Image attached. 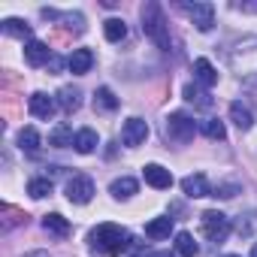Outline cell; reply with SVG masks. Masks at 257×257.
Listing matches in <instances>:
<instances>
[{"mask_svg": "<svg viewBox=\"0 0 257 257\" xmlns=\"http://www.w3.org/2000/svg\"><path fill=\"white\" fill-rule=\"evenodd\" d=\"M103 34H106L109 43H121V40L127 37V25H124L121 19H109V22L103 25Z\"/></svg>", "mask_w": 257, "mask_h": 257, "instance_id": "d4e9b609", "label": "cell"}, {"mask_svg": "<svg viewBox=\"0 0 257 257\" xmlns=\"http://www.w3.org/2000/svg\"><path fill=\"white\" fill-rule=\"evenodd\" d=\"M28 194H31L34 200L49 197V194H52V179H49V176H46V179H31V182H28Z\"/></svg>", "mask_w": 257, "mask_h": 257, "instance_id": "4316f807", "label": "cell"}, {"mask_svg": "<svg viewBox=\"0 0 257 257\" xmlns=\"http://www.w3.org/2000/svg\"><path fill=\"white\" fill-rule=\"evenodd\" d=\"M28 109H31V115H34V118L49 121V118L55 115V109H58V100H55V97H49L46 91H37V94H31Z\"/></svg>", "mask_w": 257, "mask_h": 257, "instance_id": "ba28073f", "label": "cell"}, {"mask_svg": "<svg viewBox=\"0 0 257 257\" xmlns=\"http://www.w3.org/2000/svg\"><path fill=\"white\" fill-rule=\"evenodd\" d=\"M97 131H91V127H82V131L76 134V143H73V149L79 152V155H91L94 149H97Z\"/></svg>", "mask_w": 257, "mask_h": 257, "instance_id": "d6986e66", "label": "cell"}, {"mask_svg": "<svg viewBox=\"0 0 257 257\" xmlns=\"http://www.w3.org/2000/svg\"><path fill=\"white\" fill-rule=\"evenodd\" d=\"M245 85H251V88H257V73H248V76H245Z\"/></svg>", "mask_w": 257, "mask_h": 257, "instance_id": "4dcf8cb0", "label": "cell"}, {"mask_svg": "<svg viewBox=\"0 0 257 257\" xmlns=\"http://www.w3.org/2000/svg\"><path fill=\"white\" fill-rule=\"evenodd\" d=\"M58 106H61L64 112H76V109L82 106V91L73 88V85H64V88L58 91Z\"/></svg>", "mask_w": 257, "mask_h": 257, "instance_id": "9a60e30c", "label": "cell"}, {"mask_svg": "<svg viewBox=\"0 0 257 257\" xmlns=\"http://www.w3.org/2000/svg\"><path fill=\"white\" fill-rule=\"evenodd\" d=\"M197 242H194V236L191 233H176V254H182V257H197Z\"/></svg>", "mask_w": 257, "mask_h": 257, "instance_id": "cb8c5ba5", "label": "cell"}, {"mask_svg": "<svg viewBox=\"0 0 257 257\" xmlns=\"http://www.w3.org/2000/svg\"><path fill=\"white\" fill-rule=\"evenodd\" d=\"M91 197H94V182L88 176H73L67 182V200L70 203L85 206V203H91Z\"/></svg>", "mask_w": 257, "mask_h": 257, "instance_id": "52a82bcc", "label": "cell"}, {"mask_svg": "<svg viewBox=\"0 0 257 257\" xmlns=\"http://www.w3.org/2000/svg\"><path fill=\"white\" fill-rule=\"evenodd\" d=\"M170 233H173V218H155L146 224L149 239H170Z\"/></svg>", "mask_w": 257, "mask_h": 257, "instance_id": "7402d4cb", "label": "cell"}, {"mask_svg": "<svg viewBox=\"0 0 257 257\" xmlns=\"http://www.w3.org/2000/svg\"><path fill=\"white\" fill-rule=\"evenodd\" d=\"M143 31L158 49L170 52V28H167V16H164L161 4H146L143 7Z\"/></svg>", "mask_w": 257, "mask_h": 257, "instance_id": "7a4b0ae2", "label": "cell"}, {"mask_svg": "<svg viewBox=\"0 0 257 257\" xmlns=\"http://www.w3.org/2000/svg\"><path fill=\"white\" fill-rule=\"evenodd\" d=\"M73 143H76V137H73V127L70 124H58L55 131L49 134V146H55V149H67Z\"/></svg>", "mask_w": 257, "mask_h": 257, "instance_id": "ffe728a7", "label": "cell"}, {"mask_svg": "<svg viewBox=\"0 0 257 257\" xmlns=\"http://www.w3.org/2000/svg\"><path fill=\"white\" fill-rule=\"evenodd\" d=\"M43 227H46V233H52V236H58V239H67V236H70V221H67L64 215H58V212L46 215V218H43Z\"/></svg>", "mask_w": 257, "mask_h": 257, "instance_id": "2e32d148", "label": "cell"}, {"mask_svg": "<svg viewBox=\"0 0 257 257\" xmlns=\"http://www.w3.org/2000/svg\"><path fill=\"white\" fill-rule=\"evenodd\" d=\"M182 191H185L191 200H197V197H212V188H209V182H206L203 173L185 176V179H182Z\"/></svg>", "mask_w": 257, "mask_h": 257, "instance_id": "8fae6325", "label": "cell"}, {"mask_svg": "<svg viewBox=\"0 0 257 257\" xmlns=\"http://www.w3.org/2000/svg\"><path fill=\"white\" fill-rule=\"evenodd\" d=\"M146 140H149V124H146L143 118H127L124 127H121V143H124L127 149H137V146H143Z\"/></svg>", "mask_w": 257, "mask_h": 257, "instance_id": "8992f818", "label": "cell"}, {"mask_svg": "<svg viewBox=\"0 0 257 257\" xmlns=\"http://www.w3.org/2000/svg\"><path fill=\"white\" fill-rule=\"evenodd\" d=\"M185 100L194 103V106H200V109H209L212 106V97L203 88H197V85H185Z\"/></svg>", "mask_w": 257, "mask_h": 257, "instance_id": "484cf974", "label": "cell"}, {"mask_svg": "<svg viewBox=\"0 0 257 257\" xmlns=\"http://www.w3.org/2000/svg\"><path fill=\"white\" fill-rule=\"evenodd\" d=\"M200 230L209 242H224L230 236V218L218 209H209V212L200 215Z\"/></svg>", "mask_w": 257, "mask_h": 257, "instance_id": "277c9868", "label": "cell"}, {"mask_svg": "<svg viewBox=\"0 0 257 257\" xmlns=\"http://www.w3.org/2000/svg\"><path fill=\"white\" fill-rule=\"evenodd\" d=\"M236 10H242V13H257V4H233Z\"/></svg>", "mask_w": 257, "mask_h": 257, "instance_id": "f546056e", "label": "cell"}, {"mask_svg": "<svg viewBox=\"0 0 257 257\" xmlns=\"http://www.w3.org/2000/svg\"><path fill=\"white\" fill-rule=\"evenodd\" d=\"M149 257H173L170 251H155V254H149Z\"/></svg>", "mask_w": 257, "mask_h": 257, "instance_id": "1f68e13d", "label": "cell"}, {"mask_svg": "<svg viewBox=\"0 0 257 257\" xmlns=\"http://www.w3.org/2000/svg\"><path fill=\"white\" fill-rule=\"evenodd\" d=\"M203 134H206L209 140H224V137H227V127H224V121L209 118V121L203 124Z\"/></svg>", "mask_w": 257, "mask_h": 257, "instance_id": "83f0119b", "label": "cell"}, {"mask_svg": "<svg viewBox=\"0 0 257 257\" xmlns=\"http://www.w3.org/2000/svg\"><path fill=\"white\" fill-rule=\"evenodd\" d=\"M239 194V185L236 182H227V185H218L215 191H212V197H221V200H230V197H236Z\"/></svg>", "mask_w": 257, "mask_h": 257, "instance_id": "f1b7e54d", "label": "cell"}, {"mask_svg": "<svg viewBox=\"0 0 257 257\" xmlns=\"http://www.w3.org/2000/svg\"><path fill=\"white\" fill-rule=\"evenodd\" d=\"M94 109L97 112H115L118 109V97L112 94V88H97L94 91Z\"/></svg>", "mask_w": 257, "mask_h": 257, "instance_id": "44dd1931", "label": "cell"}, {"mask_svg": "<svg viewBox=\"0 0 257 257\" xmlns=\"http://www.w3.org/2000/svg\"><path fill=\"white\" fill-rule=\"evenodd\" d=\"M224 257H239V254H224Z\"/></svg>", "mask_w": 257, "mask_h": 257, "instance_id": "e575fe53", "label": "cell"}, {"mask_svg": "<svg viewBox=\"0 0 257 257\" xmlns=\"http://www.w3.org/2000/svg\"><path fill=\"white\" fill-rule=\"evenodd\" d=\"M185 16L197 25V31H212L215 25V7L206 4V0H197V4H182Z\"/></svg>", "mask_w": 257, "mask_h": 257, "instance_id": "5b68a950", "label": "cell"}, {"mask_svg": "<svg viewBox=\"0 0 257 257\" xmlns=\"http://www.w3.org/2000/svg\"><path fill=\"white\" fill-rule=\"evenodd\" d=\"M194 79H197L200 85L212 88V85L218 82V70L212 67V61H206V58H197V61H194Z\"/></svg>", "mask_w": 257, "mask_h": 257, "instance_id": "4fadbf2b", "label": "cell"}, {"mask_svg": "<svg viewBox=\"0 0 257 257\" xmlns=\"http://www.w3.org/2000/svg\"><path fill=\"white\" fill-rule=\"evenodd\" d=\"M25 58H28L31 67H43V64L52 61V49H49L43 40H31V43L25 46Z\"/></svg>", "mask_w": 257, "mask_h": 257, "instance_id": "7c38bea8", "label": "cell"}, {"mask_svg": "<svg viewBox=\"0 0 257 257\" xmlns=\"http://www.w3.org/2000/svg\"><path fill=\"white\" fill-rule=\"evenodd\" d=\"M140 191V185H137V179H131V176H121V179H115L112 185H109V194L115 197V200H127V197H134Z\"/></svg>", "mask_w": 257, "mask_h": 257, "instance_id": "5bb4252c", "label": "cell"}, {"mask_svg": "<svg viewBox=\"0 0 257 257\" xmlns=\"http://www.w3.org/2000/svg\"><path fill=\"white\" fill-rule=\"evenodd\" d=\"M88 242H91L94 251H100L106 257H118L121 251H127V248L134 245L131 233H127L124 227H118V224H97L88 233Z\"/></svg>", "mask_w": 257, "mask_h": 257, "instance_id": "6da1fadb", "label": "cell"}, {"mask_svg": "<svg viewBox=\"0 0 257 257\" xmlns=\"http://www.w3.org/2000/svg\"><path fill=\"white\" fill-rule=\"evenodd\" d=\"M251 257H257V242H254V248H251Z\"/></svg>", "mask_w": 257, "mask_h": 257, "instance_id": "836d02e7", "label": "cell"}, {"mask_svg": "<svg viewBox=\"0 0 257 257\" xmlns=\"http://www.w3.org/2000/svg\"><path fill=\"white\" fill-rule=\"evenodd\" d=\"M4 34H7V37H19V40H28V43L34 40V37H31V25L22 22V19H7V22H4Z\"/></svg>", "mask_w": 257, "mask_h": 257, "instance_id": "603a6c76", "label": "cell"}, {"mask_svg": "<svg viewBox=\"0 0 257 257\" xmlns=\"http://www.w3.org/2000/svg\"><path fill=\"white\" fill-rule=\"evenodd\" d=\"M40 146H43V140L34 127H22L19 131V149L28 152V155H40Z\"/></svg>", "mask_w": 257, "mask_h": 257, "instance_id": "ac0fdd59", "label": "cell"}, {"mask_svg": "<svg viewBox=\"0 0 257 257\" xmlns=\"http://www.w3.org/2000/svg\"><path fill=\"white\" fill-rule=\"evenodd\" d=\"M143 176H146V182H149L152 188H158V191L173 188V173H170V170H164L161 164H149V167L143 170Z\"/></svg>", "mask_w": 257, "mask_h": 257, "instance_id": "30bf717a", "label": "cell"}, {"mask_svg": "<svg viewBox=\"0 0 257 257\" xmlns=\"http://www.w3.org/2000/svg\"><path fill=\"white\" fill-rule=\"evenodd\" d=\"M230 118H233V124L239 127V131H251V127H254V115H251V109L242 106L239 100L230 103Z\"/></svg>", "mask_w": 257, "mask_h": 257, "instance_id": "e0dca14e", "label": "cell"}, {"mask_svg": "<svg viewBox=\"0 0 257 257\" xmlns=\"http://www.w3.org/2000/svg\"><path fill=\"white\" fill-rule=\"evenodd\" d=\"M25 257H49L46 251H31V254H25Z\"/></svg>", "mask_w": 257, "mask_h": 257, "instance_id": "d6a6232c", "label": "cell"}, {"mask_svg": "<svg viewBox=\"0 0 257 257\" xmlns=\"http://www.w3.org/2000/svg\"><path fill=\"white\" fill-rule=\"evenodd\" d=\"M164 134H167V140H173V143L185 146V143H191V140H194L197 124H194V118H191V115H185V112H170V115H167V124H164Z\"/></svg>", "mask_w": 257, "mask_h": 257, "instance_id": "3957f363", "label": "cell"}, {"mask_svg": "<svg viewBox=\"0 0 257 257\" xmlns=\"http://www.w3.org/2000/svg\"><path fill=\"white\" fill-rule=\"evenodd\" d=\"M94 67V52L91 49H73V55L67 58V70L73 76H85Z\"/></svg>", "mask_w": 257, "mask_h": 257, "instance_id": "9c48e42d", "label": "cell"}, {"mask_svg": "<svg viewBox=\"0 0 257 257\" xmlns=\"http://www.w3.org/2000/svg\"><path fill=\"white\" fill-rule=\"evenodd\" d=\"M134 257H140V254H134Z\"/></svg>", "mask_w": 257, "mask_h": 257, "instance_id": "d590c367", "label": "cell"}]
</instances>
